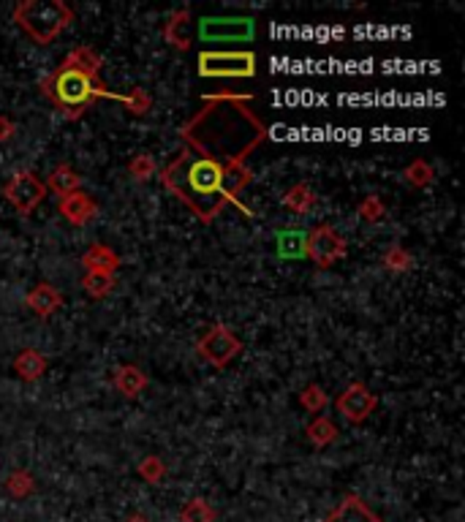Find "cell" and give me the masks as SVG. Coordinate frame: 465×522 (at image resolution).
<instances>
[{"label": "cell", "instance_id": "obj_1", "mask_svg": "<svg viewBox=\"0 0 465 522\" xmlns=\"http://www.w3.org/2000/svg\"><path fill=\"white\" fill-rule=\"evenodd\" d=\"M164 183L183 199L202 221H213V215L226 205L223 199V163L213 158H178L164 174Z\"/></svg>", "mask_w": 465, "mask_h": 522}, {"label": "cell", "instance_id": "obj_2", "mask_svg": "<svg viewBox=\"0 0 465 522\" xmlns=\"http://www.w3.org/2000/svg\"><path fill=\"white\" fill-rule=\"evenodd\" d=\"M14 23L36 44H52L74 23V12L63 0H28L14 9Z\"/></svg>", "mask_w": 465, "mask_h": 522}, {"label": "cell", "instance_id": "obj_3", "mask_svg": "<svg viewBox=\"0 0 465 522\" xmlns=\"http://www.w3.org/2000/svg\"><path fill=\"white\" fill-rule=\"evenodd\" d=\"M52 96L60 106L77 109L82 112V106H87L93 98H112L109 90H104L93 77H85L79 71L71 69H60L52 79Z\"/></svg>", "mask_w": 465, "mask_h": 522}, {"label": "cell", "instance_id": "obj_4", "mask_svg": "<svg viewBox=\"0 0 465 522\" xmlns=\"http://www.w3.org/2000/svg\"><path fill=\"white\" fill-rule=\"evenodd\" d=\"M199 74L210 79H245L256 74L253 52H202Z\"/></svg>", "mask_w": 465, "mask_h": 522}, {"label": "cell", "instance_id": "obj_5", "mask_svg": "<svg viewBox=\"0 0 465 522\" xmlns=\"http://www.w3.org/2000/svg\"><path fill=\"white\" fill-rule=\"evenodd\" d=\"M256 33V23L248 17H205L199 23V36L207 44H237L251 41Z\"/></svg>", "mask_w": 465, "mask_h": 522}, {"label": "cell", "instance_id": "obj_6", "mask_svg": "<svg viewBox=\"0 0 465 522\" xmlns=\"http://www.w3.org/2000/svg\"><path fill=\"white\" fill-rule=\"evenodd\" d=\"M346 240L341 232H335L333 226H319L310 234H305V256L310 261H316L319 267H333L335 261H341L346 256Z\"/></svg>", "mask_w": 465, "mask_h": 522}, {"label": "cell", "instance_id": "obj_7", "mask_svg": "<svg viewBox=\"0 0 465 522\" xmlns=\"http://www.w3.org/2000/svg\"><path fill=\"white\" fill-rule=\"evenodd\" d=\"M242 352V343L237 340V334L232 329H226L223 324H215L202 340H199V354L202 360H207L215 368H226L237 354Z\"/></svg>", "mask_w": 465, "mask_h": 522}, {"label": "cell", "instance_id": "obj_8", "mask_svg": "<svg viewBox=\"0 0 465 522\" xmlns=\"http://www.w3.org/2000/svg\"><path fill=\"white\" fill-rule=\"evenodd\" d=\"M6 199L23 213V215H31L47 197V186L36 178L33 171H17L14 178L6 183L4 188Z\"/></svg>", "mask_w": 465, "mask_h": 522}, {"label": "cell", "instance_id": "obj_9", "mask_svg": "<svg viewBox=\"0 0 465 522\" xmlns=\"http://www.w3.org/2000/svg\"><path fill=\"white\" fill-rule=\"evenodd\" d=\"M338 414H343V419H349V422H365L373 411H376V406H378V398L365 387V384H351L341 398H338Z\"/></svg>", "mask_w": 465, "mask_h": 522}, {"label": "cell", "instance_id": "obj_10", "mask_svg": "<svg viewBox=\"0 0 465 522\" xmlns=\"http://www.w3.org/2000/svg\"><path fill=\"white\" fill-rule=\"evenodd\" d=\"M96 213H98V205L85 191H77L60 199V215L74 226H87L96 218Z\"/></svg>", "mask_w": 465, "mask_h": 522}, {"label": "cell", "instance_id": "obj_11", "mask_svg": "<svg viewBox=\"0 0 465 522\" xmlns=\"http://www.w3.org/2000/svg\"><path fill=\"white\" fill-rule=\"evenodd\" d=\"M324 522H381V517H378L362 498L349 495V498L341 500L338 508H333V511L327 514Z\"/></svg>", "mask_w": 465, "mask_h": 522}, {"label": "cell", "instance_id": "obj_12", "mask_svg": "<svg viewBox=\"0 0 465 522\" xmlns=\"http://www.w3.org/2000/svg\"><path fill=\"white\" fill-rule=\"evenodd\" d=\"M28 305H31L33 313H39L41 318H47V316H52L55 310H60L63 294H60L55 286H50V283H39V286L28 294Z\"/></svg>", "mask_w": 465, "mask_h": 522}, {"label": "cell", "instance_id": "obj_13", "mask_svg": "<svg viewBox=\"0 0 465 522\" xmlns=\"http://www.w3.org/2000/svg\"><path fill=\"white\" fill-rule=\"evenodd\" d=\"M114 387L123 398H139L147 389V376L136 365H123L114 373Z\"/></svg>", "mask_w": 465, "mask_h": 522}, {"label": "cell", "instance_id": "obj_14", "mask_svg": "<svg viewBox=\"0 0 465 522\" xmlns=\"http://www.w3.org/2000/svg\"><path fill=\"white\" fill-rule=\"evenodd\" d=\"M63 69H71V71H79V74L96 79V74L101 71V55H96L90 47H77L74 52L66 55Z\"/></svg>", "mask_w": 465, "mask_h": 522}, {"label": "cell", "instance_id": "obj_15", "mask_svg": "<svg viewBox=\"0 0 465 522\" xmlns=\"http://www.w3.org/2000/svg\"><path fill=\"white\" fill-rule=\"evenodd\" d=\"M82 264H85L87 272H109L112 275L120 267V256L112 248H106V245H93L82 256Z\"/></svg>", "mask_w": 465, "mask_h": 522}, {"label": "cell", "instance_id": "obj_16", "mask_svg": "<svg viewBox=\"0 0 465 522\" xmlns=\"http://www.w3.org/2000/svg\"><path fill=\"white\" fill-rule=\"evenodd\" d=\"M14 371L23 381H39L47 373V360L36 352V348H25V352L14 360Z\"/></svg>", "mask_w": 465, "mask_h": 522}, {"label": "cell", "instance_id": "obj_17", "mask_svg": "<svg viewBox=\"0 0 465 522\" xmlns=\"http://www.w3.org/2000/svg\"><path fill=\"white\" fill-rule=\"evenodd\" d=\"M79 186H82V178L74 171V166H68V163H60V166H55V171L50 174V188L63 199V197H71V194H77L79 191Z\"/></svg>", "mask_w": 465, "mask_h": 522}, {"label": "cell", "instance_id": "obj_18", "mask_svg": "<svg viewBox=\"0 0 465 522\" xmlns=\"http://www.w3.org/2000/svg\"><path fill=\"white\" fill-rule=\"evenodd\" d=\"M314 205H316V194L310 191V186H305V183L291 186L283 197V207L291 210V213H307Z\"/></svg>", "mask_w": 465, "mask_h": 522}, {"label": "cell", "instance_id": "obj_19", "mask_svg": "<svg viewBox=\"0 0 465 522\" xmlns=\"http://www.w3.org/2000/svg\"><path fill=\"white\" fill-rule=\"evenodd\" d=\"M278 256L280 259H302L305 256V234L296 229L278 232Z\"/></svg>", "mask_w": 465, "mask_h": 522}, {"label": "cell", "instance_id": "obj_20", "mask_svg": "<svg viewBox=\"0 0 465 522\" xmlns=\"http://www.w3.org/2000/svg\"><path fill=\"white\" fill-rule=\"evenodd\" d=\"M307 441L314 444V446H330L335 438H338V427H335V422L333 419H327V417H316L314 422L307 425Z\"/></svg>", "mask_w": 465, "mask_h": 522}, {"label": "cell", "instance_id": "obj_21", "mask_svg": "<svg viewBox=\"0 0 465 522\" xmlns=\"http://www.w3.org/2000/svg\"><path fill=\"white\" fill-rule=\"evenodd\" d=\"M180 522H215V508L202 498H191L180 511Z\"/></svg>", "mask_w": 465, "mask_h": 522}, {"label": "cell", "instance_id": "obj_22", "mask_svg": "<svg viewBox=\"0 0 465 522\" xmlns=\"http://www.w3.org/2000/svg\"><path fill=\"white\" fill-rule=\"evenodd\" d=\"M112 286H114V275H109V272H87V275L82 278V288H85L93 299L106 297V294L112 291Z\"/></svg>", "mask_w": 465, "mask_h": 522}, {"label": "cell", "instance_id": "obj_23", "mask_svg": "<svg viewBox=\"0 0 465 522\" xmlns=\"http://www.w3.org/2000/svg\"><path fill=\"white\" fill-rule=\"evenodd\" d=\"M299 403H302V408H305V411H310V414H319V411H324V408H327L330 398H327V392H324L319 384H310V387H305V392H302Z\"/></svg>", "mask_w": 465, "mask_h": 522}, {"label": "cell", "instance_id": "obj_24", "mask_svg": "<svg viewBox=\"0 0 465 522\" xmlns=\"http://www.w3.org/2000/svg\"><path fill=\"white\" fill-rule=\"evenodd\" d=\"M139 476L147 481V484H159V481H164V476H167V465L161 462V457H144L141 462H139Z\"/></svg>", "mask_w": 465, "mask_h": 522}, {"label": "cell", "instance_id": "obj_25", "mask_svg": "<svg viewBox=\"0 0 465 522\" xmlns=\"http://www.w3.org/2000/svg\"><path fill=\"white\" fill-rule=\"evenodd\" d=\"M112 101H120L128 112H133V114H144L147 109H150V96L144 93V90H139V87H133L128 96H120V93H112Z\"/></svg>", "mask_w": 465, "mask_h": 522}, {"label": "cell", "instance_id": "obj_26", "mask_svg": "<svg viewBox=\"0 0 465 522\" xmlns=\"http://www.w3.org/2000/svg\"><path fill=\"white\" fill-rule=\"evenodd\" d=\"M433 166L427 163V160H414L408 169H406V180L414 186V188H424V186H430L433 183Z\"/></svg>", "mask_w": 465, "mask_h": 522}, {"label": "cell", "instance_id": "obj_27", "mask_svg": "<svg viewBox=\"0 0 465 522\" xmlns=\"http://www.w3.org/2000/svg\"><path fill=\"white\" fill-rule=\"evenodd\" d=\"M6 490L14 495V498H25L33 492V476L28 471H14L9 479H6Z\"/></svg>", "mask_w": 465, "mask_h": 522}, {"label": "cell", "instance_id": "obj_28", "mask_svg": "<svg viewBox=\"0 0 465 522\" xmlns=\"http://www.w3.org/2000/svg\"><path fill=\"white\" fill-rule=\"evenodd\" d=\"M411 264H414V259L406 248H389L384 253V267L392 272H406V270H411Z\"/></svg>", "mask_w": 465, "mask_h": 522}, {"label": "cell", "instance_id": "obj_29", "mask_svg": "<svg viewBox=\"0 0 465 522\" xmlns=\"http://www.w3.org/2000/svg\"><path fill=\"white\" fill-rule=\"evenodd\" d=\"M384 215H387V207H384V202H381L378 197L362 199V205H360V218H365L368 224H378Z\"/></svg>", "mask_w": 465, "mask_h": 522}, {"label": "cell", "instance_id": "obj_30", "mask_svg": "<svg viewBox=\"0 0 465 522\" xmlns=\"http://www.w3.org/2000/svg\"><path fill=\"white\" fill-rule=\"evenodd\" d=\"M128 171L133 174L136 180H150L155 174V160L152 155H136L131 163H128Z\"/></svg>", "mask_w": 465, "mask_h": 522}, {"label": "cell", "instance_id": "obj_31", "mask_svg": "<svg viewBox=\"0 0 465 522\" xmlns=\"http://www.w3.org/2000/svg\"><path fill=\"white\" fill-rule=\"evenodd\" d=\"M14 131H17L14 120H9V117H0V142H9V139L14 136Z\"/></svg>", "mask_w": 465, "mask_h": 522}, {"label": "cell", "instance_id": "obj_32", "mask_svg": "<svg viewBox=\"0 0 465 522\" xmlns=\"http://www.w3.org/2000/svg\"><path fill=\"white\" fill-rule=\"evenodd\" d=\"M128 522H147V519H144V517H131Z\"/></svg>", "mask_w": 465, "mask_h": 522}]
</instances>
